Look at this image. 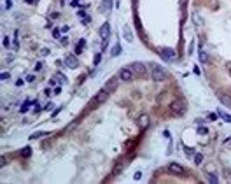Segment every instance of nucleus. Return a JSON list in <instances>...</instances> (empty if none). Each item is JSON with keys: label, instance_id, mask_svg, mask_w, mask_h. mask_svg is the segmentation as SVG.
Masks as SVG:
<instances>
[{"label": "nucleus", "instance_id": "nucleus-20", "mask_svg": "<svg viewBox=\"0 0 231 184\" xmlns=\"http://www.w3.org/2000/svg\"><path fill=\"white\" fill-rule=\"evenodd\" d=\"M56 79H58V81H60L61 84H67V82H68V79H67V77H65L63 74H60V72L56 74Z\"/></svg>", "mask_w": 231, "mask_h": 184}, {"label": "nucleus", "instance_id": "nucleus-17", "mask_svg": "<svg viewBox=\"0 0 231 184\" xmlns=\"http://www.w3.org/2000/svg\"><path fill=\"white\" fill-rule=\"evenodd\" d=\"M123 32H124V37H126V40H130V42H131V40H133V37H131L130 26H124V30H123Z\"/></svg>", "mask_w": 231, "mask_h": 184}, {"label": "nucleus", "instance_id": "nucleus-13", "mask_svg": "<svg viewBox=\"0 0 231 184\" xmlns=\"http://www.w3.org/2000/svg\"><path fill=\"white\" fill-rule=\"evenodd\" d=\"M105 90H107L109 93H112V91L116 90V79H110V81L107 82V88H105Z\"/></svg>", "mask_w": 231, "mask_h": 184}, {"label": "nucleus", "instance_id": "nucleus-22", "mask_svg": "<svg viewBox=\"0 0 231 184\" xmlns=\"http://www.w3.org/2000/svg\"><path fill=\"white\" fill-rule=\"evenodd\" d=\"M209 181H210L212 184H217L219 183V177H217L216 174H209Z\"/></svg>", "mask_w": 231, "mask_h": 184}, {"label": "nucleus", "instance_id": "nucleus-4", "mask_svg": "<svg viewBox=\"0 0 231 184\" xmlns=\"http://www.w3.org/2000/svg\"><path fill=\"white\" fill-rule=\"evenodd\" d=\"M133 75H135V72H133L130 67H124V68H121V70H119V79H121V81H124V82L131 81V79H133Z\"/></svg>", "mask_w": 231, "mask_h": 184}, {"label": "nucleus", "instance_id": "nucleus-27", "mask_svg": "<svg viewBox=\"0 0 231 184\" xmlns=\"http://www.w3.org/2000/svg\"><path fill=\"white\" fill-rule=\"evenodd\" d=\"M11 46V40H9V37H4V47H9Z\"/></svg>", "mask_w": 231, "mask_h": 184}, {"label": "nucleus", "instance_id": "nucleus-15", "mask_svg": "<svg viewBox=\"0 0 231 184\" xmlns=\"http://www.w3.org/2000/svg\"><path fill=\"white\" fill-rule=\"evenodd\" d=\"M47 133L46 132H35V133H32L30 135V140H35V139H40V137H46Z\"/></svg>", "mask_w": 231, "mask_h": 184}, {"label": "nucleus", "instance_id": "nucleus-2", "mask_svg": "<svg viewBox=\"0 0 231 184\" xmlns=\"http://www.w3.org/2000/svg\"><path fill=\"white\" fill-rule=\"evenodd\" d=\"M170 111H172L173 114H177V116H182V114L186 112V105H184L182 100H173V102L170 104Z\"/></svg>", "mask_w": 231, "mask_h": 184}, {"label": "nucleus", "instance_id": "nucleus-21", "mask_svg": "<svg viewBox=\"0 0 231 184\" xmlns=\"http://www.w3.org/2000/svg\"><path fill=\"white\" fill-rule=\"evenodd\" d=\"M32 104H33L32 100H26V102H25V104L21 105V109H19V112H26V109H28V107H30Z\"/></svg>", "mask_w": 231, "mask_h": 184}, {"label": "nucleus", "instance_id": "nucleus-6", "mask_svg": "<svg viewBox=\"0 0 231 184\" xmlns=\"http://www.w3.org/2000/svg\"><path fill=\"white\" fill-rule=\"evenodd\" d=\"M65 65H67L68 68H77V65H79L77 56H74V54H67V56H65Z\"/></svg>", "mask_w": 231, "mask_h": 184}, {"label": "nucleus", "instance_id": "nucleus-36", "mask_svg": "<svg viewBox=\"0 0 231 184\" xmlns=\"http://www.w3.org/2000/svg\"><path fill=\"white\" fill-rule=\"evenodd\" d=\"M100 60H102V54H96L95 56V63H100Z\"/></svg>", "mask_w": 231, "mask_h": 184}, {"label": "nucleus", "instance_id": "nucleus-26", "mask_svg": "<svg viewBox=\"0 0 231 184\" xmlns=\"http://www.w3.org/2000/svg\"><path fill=\"white\" fill-rule=\"evenodd\" d=\"M184 151H186V154H187V156H193V154H194V149H191V147H186Z\"/></svg>", "mask_w": 231, "mask_h": 184}, {"label": "nucleus", "instance_id": "nucleus-32", "mask_svg": "<svg viewBox=\"0 0 231 184\" xmlns=\"http://www.w3.org/2000/svg\"><path fill=\"white\" fill-rule=\"evenodd\" d=\"M60 33H61V30H60V28H58V30H53V37H56V39H58V37H60Z\"/></svg>", "mask_w": 231, "mask_h": 184}, {"label": "nucleus", "instance_id": "nucleus-1", "mask_svg": "<svg viewBox=\"0 0 231 184\" xmlns=\"http://www.w3.org/2000/svg\"><path fill=\"white\" fill-rule=\"evenodd\" d=\"M151 68H152V70H151L152 79H154L156 82H161V81L166 79V70H165L161 65H156V63H154V65H151Z\"/></svg>", "mask_w": 231, "mask_h": 184}, {"label": "nucleus", "instance_id": "nucleus-11", "mask_svg": "<svg viewBox=\"0 0 231 184\" xmlns=\"http://www.w3.org/2000/svg\"><path fill=\"white\" fill-rule=\"evenodd\" d=\"M193 23H194L196 26H203V18H202L198 12H194V14H193Z\"/></svg>", "mask_w": 231, "mask_h": 184}, {"label": "nucleus", "instance_id": "nucleus-31", "mask_svg": "<svg viewBox=\"0 0 231 184\" xmlns=\"http://www.w3.org/2000/svg\"><path fill=\"white\" fill-rule=\"evenodd\" d=\"M60 30H61V33H67V32L70 30V26H68V25H65V26H61Z\"/></svg>", "mask_w": 231, "mask_h": 184}, {"label": "nucleus", "instance_id": "nucleus-23", "mask_svg": "<svg viewBox=\"0 0 231 184\" xmlns=\"http://www.w3.org/2000/svg\"><path fill=\"white\" fill-rule=\"evenodd\" d=\"M21 154H23V156H25V158H28V156H30V154H32V149H30V147H28V146H26V147H23V151H21Z\"/></svg>", "mask_w": 231, "mask_h": 184}, {"label": "nucleus", "instance_id": "nucleus-18", "mask_svg": "<svg viewBox=\"0 0 231 184\" xmlns=\"http://www.w3.org/2000/svg\"><path fill=\"white\" fill-rule=\"evenodd\" d=\"M221 102H223L226 107H231V100H230V97H228V95H223V97H221Z\"/></svg>", "mask_w": 231, "mask_h": 184}, {"label": "nucleus", "instance_id": "nucleus-9", "mask_svg": "<svg viewBox=\"0 0 231 184\" xmlns=\"http://www.w3.org/2000/svg\"><path fill=\"white\" fill-rule=\"evenodd\" d=\"M100 37H102L103 40H107V39L110 37V26H109V23H103V25L100 26Z\"/></svg>", "mask_w": 231, "mask_h": 184}, {"label": "nucleus", "instance_id": "nucleus-14", "mask_svg": "<svg viewBox=\"0 0 231 184\" xmlns=\"http://www.w3.org/2000/svg\"><path fill=\"white\" fill-rule=\"evenodd\" d=\"M102 9H103L105 12H109V11L112 9V0H103V4H102Z\"/></svg>", "mask_w": 231, "mask_h": 184}, {"label": "nucleus", "instance_id": "nucleus-7", "mask_svg": "<svg viewBox=\"0 0 231 184\" xmlns=\"http://www.w3.org/2000/svg\"><path fill=\"white\" fill-rule=\"evenodd\" d=\"M130 68H131V70H133L135 74H138V75L145 74V70H147V68H145V65H144V63H140V61H133Z\"/></svg>", "mask_w": 231, "mask_h": 184}, {"label": "nucleus", "instance_id": "nucleus-34", "mask_svg": "<svg viewBox=\"0 0 231 184\" xmlns=\"http://www.w3.org/2000/svg\"><path fill=\"white\" fill-rule=\"evenodd\" d=\"M23 84H25V81H23V79H18V81H16V86H18V88H21Z\"/></svg>", "mask_w": 231, "mask_h": 184}, {"label": "nucleus", "instance_id": "nucleus-12", "mask_svg": "<svg viewBox=\"0 0 231 184\" xmlns=\"http://www.w3.org/2000/svg\"><path fill=\"white\" fill-rule=\"evenodd\" d=\"M121 51H123V47H121V44L117 42V44L112 47V53H110V54H112V56H119V54H121Z\"/></svg>", "mask_w": 231, "mask_h": 184}, {"label": "nucleus", "instance_id": "nucleus-5", "mask_svg": "<svg viewBox=\"0 0 231 184\" xmlns=\"http://www.w3.org/2000/svg\"><path fill=\"white\" fill-rule=\"evenodd\" d=\"M168 170H170L172 174H175V176H184V174H186V168H184L182 165H179V163H170V165H168Z\"/></svg>", "mask_w": 231, "mask_h": 184}, {"label": "nucleus", "instance_id": "nucleus-10", "mask_svg": "<svg viewBox=\"0 0 231 184\" xmlns=\"http://www.w3.org/2000/svg\"><path fill=\"white\" fill-rule=\"evenodd\" d=\"M149 121H151V119H149V116H147L145 112L138 116V126H140V128H147V126H149Z\"/></svg>", "mask_w": 231, "mask_h": 184}, {"label": "nucleus", "instance_id": "nucleus-30", "mask_svg": "<svg viewBox=\"0 0 231 184\" xmlns=\"http://www.w3.org/2000/svg\"><path fill=\"white\" fill-rule=\"evenodd\" d=\"M33 112H40V105L37 102H33Z\"/></svg>", "mask_w": 231, "mask_h": 184}, {"label": "nucleus", "instance_id": "nucleus-29", "mask_svg": "<svg viewBox=\"0 0 231 184\" xmlns=\"http://www.w3.org/2000/svg\"><path fill=\"white\" fill-rule=\"evenodd\" d=\"M33 81H35V75H33V74L26 75V82H33Z\"/></svg>", "mask_w": 231, "mask_h": 184}, {"label": "nucleus", "instance_id": "nucleus-8", "mask_svg": "<svg viewBox=\"0 0 231 184\" xmlns=\"http://www.w3.org/2000/svg\"><path fill=\"white\" fill-rule=\"evenodd\" d=\"M109 95H110V93H109V91L103 88L102 91H98V93H96V97H95V102H96V104H103V102H107Z\"/></svg>", "mask_w": 231, "mask_h": 184}, {"label": "nucleus", "instance_id": "nucleus-35", "mask_svg": "<svg viewBox=\"0 0 231 184\" xmlns=\"http://www.w3.org/2000/svg\"><path fill=\"white\" fill-rule=\"evenodd\" d=\"M77 14H79V18H82V19H86V12H84V11H79Z\"/></svg>", "mask_w": 231, "mask_h": 184}, {"label": "nucleus", "instance_id": "nucleus-28", "mask_svg": "<svg viewBox=\"0 0 231 184\" xmlns=\"http://www.w3.org/2000/svg\"><path fill=\"white\" fill-rule=\"evenodd\" d=\"M47 54H49V49H47V47L40 49V56H47Z\"/></svg>", "mask_w": 231, "mask_h": 184}, {"label": "nucleus", "instance_id": "nucleus-33", "mask_svg": "<svg viewBox=\"0 0 231 184\" xmlns=\"http://www.w3.org/2000/svg\"><path fill=\"white\" fill-rule=\"evenodd\" d=\"M0 77H2V81H7V79H9V72H2Z\"/></svg>", "mask_w": 231, "mask_h": 184}, {"label": "nucleus", "instance_id": "nucleus-3", "mask_svg": "<svg viewBox=\"0 0 231 184\" xmlns=\"http://www.w3.org/2000/svg\"><path fill=\"white\" fill-rule=\"evenodd\" d=\"M159 54H161L163 60H166V61H173L175 56H177V53H175L173 49H170V47H161V49H159Z\"/></svg>", "mask_w": 231, "mask_h": 184}, {"label": "nucleus", "instance_id": "nucleus-39", "mask_svg": "<svg viewBox=\"0 0 231 184\" xmlns=\"http://www.w3.org/2000/svg\"><path fill=\"white\" fill-rule=\"evenodd\" d=\"M33 2H35V0H26V4H33Z\"/></svg>", "mask_w": 231, "mask_h": 184}, {"label": "nucleus", "instance_id": "nucleus-24", "mask_svg": "<svg viewBox=\"0 0 231 184\" xmlns=\"http://www.w3.org/2000/svg\"><path fill=\"white\" fill-rule=\"evenodd\" d=\"M219 112V111H217ZM219 116H223L224 118V121H228V123H231V116H228V114H224V112H219Z\"/></svg>", "mask_w": 231, "mask_h": 184}, {"label": "nucleus", "instance_id": "nucleus-38", "mask_svg": "<svg viewBox=\"0 0 231 184\" xmlns=\"http://www.w3.org/2000/svg\"><path fill=\"white\" fill-rule=\"evenodd\" d=\"M231 144V137H228V140H226V146H230Z\"/></svg>", "mask_w": 231, "mask_h": 184}, {"label": "nucleus", "instance_id": "nucleus-19", "mask_svg": "<svg viewBox=\"0 0 231 184\" xmlns=\"http://www.w3.org/2000/svg\"><path fill=\"white\" fill-rule=\"evenodd\" d=\"M200 61L202 63H209V56H207L205 51H200Z\"/></svg>", "mask_w": 231, "mask_h": 184}, {"label": "nucleus", "instance_id": "nucleus-16", "mask_svg": "<svg viewBox=\"0 0 231 184\" xmlns=\"http://www.w3.org/2000/svg\"><path fill=\"white\" fill-rule=\"evenodd\" d=\"M203 160H205V156H203L202 153H194V163H196V165H200Z\"/></svg>", "mask_w": 231, "mask_h": 184}, {"label": "nucleus", "instance_id": "nucleus-37", "mask_svg": "<svg viewBox=\"0 0 231 184\" xmlns=\"http://www.w3.org/2000/svg\"><path fill=\"white\" fill-rule=\"evenodd\" d=\"M207 132H209L207 128H198V133H207Z\"/></svg>", "mask_w": 231, "mask_h": 184}, {"label": "nucleus", "instance_id": "nucleus-25", "mask_svg": "<svg viewBox=\"0 0 231 184\" xmlns=\"http://www.w3.org/2000/svg\"><path fill=\"white\" fill-rule=\"evenodd\" d=\"M42 67H44V65H42V61H37V63H35V70H37V72H40V70H42Z\"/></svg>", "mask_w": 231, "mask_h": 184}]
</instances>
